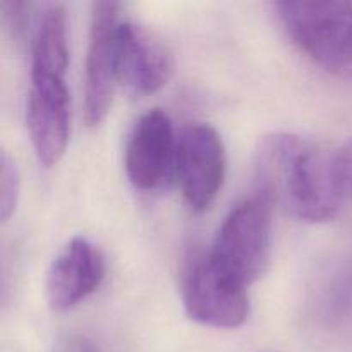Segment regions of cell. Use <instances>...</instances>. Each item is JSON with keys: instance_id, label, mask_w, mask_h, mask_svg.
Masks as SVG:
<instances>
[{"instance_id": "9", "label": "cell", "mask_w": 352, "mask_h": 352, "mask_svg": "<svg viewBox=\"0 0 352 352\" xmlns=\"http://www.w3.org/2000/svg\"><path fill=\"white\" fill-rule=\"evenodd\" d=\"M174 72V55L168 45L148 28L120 21L117 30L119 86L146 96L160 91Z\"/></svg>"}, {"instance_id": "3", "label": "cell", "mask_w": 352, "mask_h": 352, "mask_svg": "<svg viewBox=\"0 0 352 352\" xmlns=\"http://www.w3.org/2000/svg\"><path fill=\"white\" fill-rule=\"evenodd\" d=\"M272 210L260 195L241 201L223 219L208 251L217 267L246 287L265 274L270 261Z\"/></svg>"}, {"instance_id": "7", "label": "cell", "mask_w": 352, "mask_h": 352, "mask_svg": "<svg viewBox=\"0 0 352 352\" xmlns=\"http://www.w3.org/2000/svg\"><path fill=\"white\" fill-rule=\"evenodd\" d=\"M227 153L222 136L210 124H191L177 146V174L184 201L195 213L213 205L226 181Z\"/></svg>"}, {"instance_id": "13", "label": "cell", "mask_w": 352, "mask_h": 352, "mask_svg": "<svg viewBox=\"0 0 352 352\" xmlns=\"http://www.w3.org/2000/svg\"><path fill=\"white\" fill-rule=\"evenodd\" d=\"M337 157H339V170L346 198L352 199V138L337 151Z\"/></svg>"}, {"instance_id": "12", "label": "cell", "mask_w": 352, "mask_h": 352, "mask_svg": "<svg viewBox=\"0 0 352 352\" xmlns=\"http://www.w3.org/2000/svg\"><path fill=\"white\" fill-rule=\"evenodd\" d=\"M21 179L16 160L2 150L0 158V219L7 222L14 215L19 201Z\"/></svg>"}, {"instance_id": "1", "label": "cell", "mask_w": 352, "mask_h": 352, "mask_svg": "<svg viewBox=\"0 0 352 352\" xmlns=\"http://www.w3.org/2000/svg\"><path fill=\"white\" fill-rule=\"evenodd\" d=\"M254 181L272 208L301 222H330L346 199L337 151L299 134L274 133L260 141Z\"/></svg>"}, {"instance_id": "10", "label": "cell", "mask_w": 352, "mask_h": 352, "mask_svg": "<svg viewBox=\"0 0 352 352\" xmlns=\"http://www.w3.org/2000/svg\"><path fill=\"white\" fill-rule=\"evenodd\" d=\"M107 274L102 248L76 236L62 248L47 274V299L54 311H67L98 291Z\"/></svg>"}, {"instance_id": "2", "label": "cell", "mask_w": 352, "mask_h": 352, "mask_svg": "<svg viewBox=\"0 0 352 352\" xmlns=\"http://www.w3.org/2000/svg\"><path fill=\"white\" fill-rule=\"evenodd\" d=\"M274 12L292 43L318 67L352 79V2L284 0Z\"/></svg>"}, {"instance_id": "11", "label": "cell", "mask_w": 352, "mask_h": 352, "mask_svg": "<svg viewBox=\"0 0 352 352\" xmlns=\"http://www.w3.org/2000/svg\"><path fill=\"white\" fill-rule=\"evenodd\" d=\"M38 3L31 2H2L0 10H2V23L6 26L7 33L14 40H23V38H33L34 30H36L40 14L34 16Z\"/></svg>"}, {"instance_id": "4", "label": "cell", "mask_w": 352, "mask_h": 352, "mask_svg": "<svg viewBox=\"0 0 352 352\" xmlns=\"http://www.w3.org/2000/svg\"><path fill=\"white\" fill-rule=\"evenodd\" d=\"M181 287L186 313L201 325L237 329L250 315L248 287L217 267L208 251L189 256Z\"/></svg>"}, {"instance_id": "6", "label": "cell", "mask_w": 352, "mask_h": 352, "mask_svg": "<svg viewBox=\"0 0 352 352\" xmlns=\"http://www.w3.org/2000/svg\"><path fill=\"white\" fill-rule=\"evenodd\" d=\"M120 6L95 2L89 19L88 50L85 62V120L96 127L107 119L119 86L117 74V30Z\"/></svg>"}, {"instance_id": "5", "label": "cell", "mask_w": 352, "mask_h": 352, "mask_svg": "<svg viewBox=\"0 0 352 352\" xmlns=\"http://www.w3.org/2000/svg\"><path fill=\"white\" fill-rule=\"evenodd\" d=\"M26 126L34 155L43 167L57 165L65 155L71 134V96L65 74L33 71L30 74Z\"/></svg>"}, {"instance_id": "8", "label": "cell", "mask_w": 352, "mask_h": 352, "mask_svg": "<svg viewBox=\"0 0 352 352\" xmlns=\"http://www.w3.org/2000/svg\"><path fill=\"white\" fill-rule=\"evenodd\" d=\"M177 146L170 117L160 109L144 112L134 124L124 153L131 184L140 191L164 188L175 172Z\"/></svg>"}]
</instances>
